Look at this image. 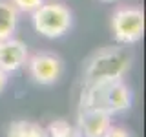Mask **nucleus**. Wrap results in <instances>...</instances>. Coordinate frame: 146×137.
<instances>
[{
    "mask_svg": "<svg viewBox=\"0 0 146 137\" xmlns=\"http://www.w3.org/2000/svg\"><path fill=\"white\" fill-rule=\"evenodd\" d=\"M131 100H133V95L128 84L122 79H115L86 84L82 88L79 106L95 108L113 115V113L128 110L131 106Z\"/></svg>",
    "mask_w": 146,
    "mask_h": 137,
    "instance_id": "obj_1",
    "label": "nucleus"
},
{
    "mask_svg": "<svg viewBox=\"0 0 146 137\" xmlns=\"http://www.w3.org/2000/svg\"><path fill=\"white\" fill-rule=\"evenodd\" d=\"M130 66H131V53L126 48H119V46L102 48L86 61L84 77H82L84 86L100 80L124 79Z\"/></svg>",
    "mask_w": 146,
    "mask_h": 137,
    "instance_id": "obj_2",
    "label": "nucleus"
},
{
    "mask_svg": "<svg viewBox=\"0 0 146 137\" xmlns=\"http://www.w3.org/2000/svg\"><path fill=\"white\" fill-rule=\"evenodd\" d=\"M31 15H33L31 20L35 31L48 39H58L64 33H68L73 22L71 11L58 2H44Z\"/></svg>",
    "mask_w": 146,
    "mask_h": 137,
    "instance_id": "obj_3",
    "label": "nucleus"
},
{
    "mask_svg": "<svg viewBox=\"0 0 146 137\" xmlns=\"http://www.w3.org/2000/svg\"><path fill=\"white\" fill-rule=\"evenodd\" d=\"M111 31L117 42L130 46L143 39L144 13L139 7H121L111 15Z\"/></svg>",
    "mask_w": 146,
    "mask_h": 137,
    "instance_id": "obj_4",
    "label": "nucleus"
},
{
    "mask_svg": "<svg viewBox=\"0 0 146 137\" xmlns=\"http://www.w3.org/2000/svg\"><path fill=\"white\" fill-rule=\"evenodd\" d=\"M29 77L36 84L49 86L55 84L62 75V61L60 57H57L55 53H35L31 57H27L26 61Z\"/></svg>",
    "mask_w": 146,
    "mask_h": 137,
    "instance_id": "obj_5",
    "label": "nucleus"
},
{
    "mask_svg": "<svg viewBox=\"0 0 146 137\" xmlns=\"http://www.w3.org/2000/svg\"><path fill=\"white\" fill-rule=\"evenodd\" d=\"M77 126H79L82 137H100L111 126V115L95 108L79 106Z\"/></svg>",
    "mask_w": 146,
    "mask_h": 137,
    "instance_id": "obj_6",
    "label": "nucleus"
},
{
    "mask_svg": "<svg viewBox=\"0 0 146 137\" xmlns=\"http://www.w3.org/2000/svg\"><path fill=\"white\" fill-rule=\"evenodd\" d=\"M29 57L27 46L22 40H17L13 37L0 40V70L6 73H13L26 66V61Z\"/></svg>",
    "mask_w": 146,
    "mask_h": 137,
    "instance_id": "obj_7",
    "label": "nucleus"
},
{
    "mask_svg": "<svg viewBox=\"0 0 146 137\" xmlns=\"http://www.w3.org/2000/svg\"><path fill=\"white\" fill-rule=\"evenodd\" d=\"M18 22V11L9 0H0V40L13 37Z\"/></svg>",
    "mask_w": 146,
    "mask_h": 137,
    "instance_id": "obj_8",
    "label": "nucleus"
},
{
    "mask_svg": "<svg viewBox=\"0 0 146 137\" xmlns=\"http://www.w3.org/2000/svg\"><path fill=\"white\" fill-rule=\"evenodd\" d=\"M6 137H48L44 126L33 121H15L7 126Z\"/></svg>",
    "mask_w": 146,
    "mask_h": 137,
    "instance_id": "obj_9",
    "label": "nucleus"
},
{
    "mask_svg": "<svg viewBox=\"0 0 146 137\" xmlns=\"http://www.w3.org/2000/svg\"><path fill=\"white\" fill-rule=\"evenodd\" d=\"M46 132H48V137H82L79 126L71 124V122L64 121V119L51 121L49 126L46 128Z\"/></svg>",
    "mask_w": 146,
    "mask_h": 137,
    "instance_id": "obj_10",
    "label": "nucleus"
},
{
    "mask_svg": "<svg viewBox=\"0 0 146 137\" xmlns=\"http://www.w3.org/2000/svg\"><path fill=\"white\" fill-rule=\"evenodd\" d=\"M9 2L15 6L17 11L22 13H33L36 7H40L44 4V0H9Z\"/></svg>",
    "mask_w": 146,
    "mask_h": 137,
    "instance_id": "obj_11",
    "label": "nucleus"
},
{
    "mask_svg": "<svg viewBox=\"0 0 146 137\" xmlns=\"http://www.w3.org/2000/svg\"><path fill=\"white\" fill-rule=\"evenodd\" d=\"M100 137H131L130 132L124 130V128H119V126H110L106 132H104Z\"/></svg>",
    "mask_w": 146,
    "mask_h": 137,
    "instance_id": "obj_12",
    "label": "nucleus"
},
{
    "mask_svg": "<svg viewBox=\"0 0 146 137\" xmlns=\"http://www.w3.org/2000/svg\"><path fill=\"white\" fill-rule=\"evenodd\" d=\"M7 75H9V73H6L4 70H0V93H2V91H4V88L7 86V79H9Z\"/></svg>",
    "mask_w": 146,
    "mask_h": 137,
    "instance_id": "obj_13",
    "label": "nucleus"
}]
</instances>
